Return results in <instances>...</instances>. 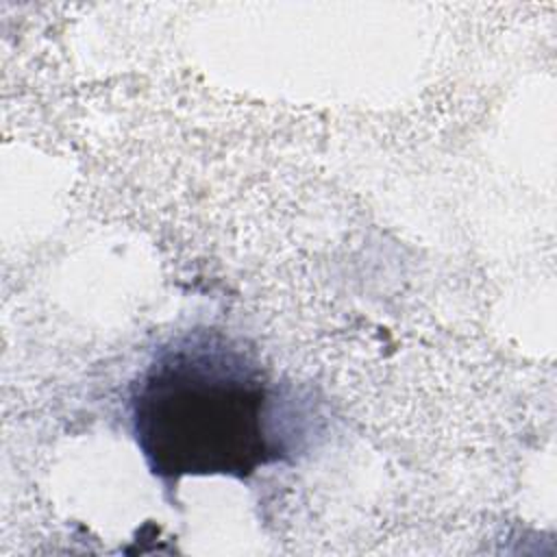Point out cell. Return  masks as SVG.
I'll list each match as a JSON object with an SVG mask.
<instances>
[{"label":"cell","mask_w":557,"mask_h":557,"mask_svg":"<svg viewBox=\"0 0 557 557\" xmlns=\"http://www.w3.org/2000/svg\"><path fill=\"white\" fill-rule=\"evenodd\" d=\"M261 363L220 331L163 346L133 383L128 413L152 474L248 479L292 455L287 409Z\"/></svg>","instance_id":"6da1fadb"}]
</instances>
